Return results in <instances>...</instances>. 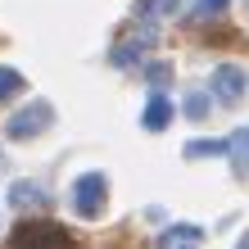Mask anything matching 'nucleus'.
Listing matches in <instances>:
<instances>
[{
	"instance_id": "1",
	"label": "nucleus",
	"mask_w": 249,
	"mask_h": 249,
	"mask_svg": "<svg viewBox=\"0 0 249 249\" xmlns=\"http://www.w3.org/2000/svg\"><path fill=\"white\" fill-rule=\"evenodd\" d=\"M105 204H109V177L105 172H82L72 181V209H77V217H100Z\"/></svg>"
},
{
	"instance_id": "2",
	"label": "nucleus",
	"mask_w": 249,
	"mask_h": 249,
	"mask_svg": "<svg viewBox=\"0 0 249 249\" xmlns=\"http://www.w3.org/2000/svg\"><path fill=\"white\" fill-rule=\"evenodd\" d=\"M50 123H54V105H50V100H32V105H23L5 123V136L9 141H27V136H41Z\"/></svg>"
},
{
	"instance_id": "3",
	"label": "nucleus",
	"mask_w": 249,
	"mask_h": 249,
	"mask_svg": "<svg viewBox=\"0 0 249 249\" xmlns=\"http://www.w3.org/2000/svg\"><path fill=\"white\" fill-rule=\"evenodd\" d=\"M14 249H68V231L54 222H23L14 231Z\"/></svg>"
},
{
	"instance_id": "4",
	"label": "nucleus",
	"mask_w": 249,
	"mask_h": 249,
	"mask_svg": "<svg viewBox=\"0 0 249 249\" xmlns=\"http://www.w3.org/2000/svg\"><path fill=\"white\" fill-rule=\"evenodd\" d=\"M209 91L222 100V105H240V100H245V68L240 64H217Z\"/></svg>"
},
{
	"instance_id": "5",
	"label": "nucleus",
	"mask_w": 249,
	"mask_h": 249,
	"mask_svg": "<svg viewBox=\"0 0 249 249\" xmlns=\"http://www.w3.org/2000/svg\"><path fill=\"white\" fill-rule=\"evenodd\" d=\"M199 240H204V231L190 227V222H177V227L159 231V249H199Z\"/></svg>"
},
{
	"instance_id": "6",
	"label": "nucleus",
	"mask_w": 249,
	"mask_h": 249,
	"mask_svg": "<svg viewBox=\"0 0 249 249\" xmlns=\"http://www.w3.org/2000/svg\"><path fill=\"white\" fill-rule=\"evenodd\" d=\"M141 123H145V131H163L168 123H172V105L163 95H154L150 105H145V113H141Z\"/></svg>"
},
{
	"instance_id": "7",
	"label": "nucleus",
	"mask_w": 249,
	"mask_h": 249,
	"mask_svg": "<svg viewBox=\"0 0 249 249\" xmlns=\"http://www.w3.org/2000/svg\"><path fill=\"white\" fill-rule=\"evenodd\" d=\"M9 195H14V204H18V209H27V204H41V199H46L36 181H14V190H9Z\"/></svg>"
},
{
	"instance_id": "8",
	"label": "nucleus",
	"mask_w": 249,
	"mask_h": 249,
	"mask_svg": "<svg viewBox=\"0 0 249 249\" xmlns=\"http://www.w3.org/2000/svg\"><path fill=\"white\" fill-rule=\"evenodd\" d=\"M18 91H23V72H18V68H0V105L14 100Z\"/></svg>"
},
{
	"instance_id": "9",
	"label": "nucleus",
	"mask_w": 249,
	"mask_h": 249,
	"mask_svg": "<svg viewBox=\"0 0 249 249\" xmlns=\"http://www.w3.org/2000/svg\"><path fill=\"white\" fill-rule=\"evenodd\" d=\"M231 141H190L186 145V159H199V154H227Z\"/></svg>"
},
{
	"instance_id": "10",
	"label": "nucleus",
	"mask_w": 249,
	"mask_h": 249,
	"mask_svg": "<svg viewBox=\"0 0 249 249\" xmlns=\"http://www.w3.org/2000/svg\"><path fill=\"white\" fill-rule=\"evenodd\" d=\"M231 154L240 159V168L249 163V131H236V136H231Z\"/></svg>"
},
{
	"instance_id": "11",
	"label": "nucleus",
	"mask_w": 249,
	"mask_h": 249,
	"mask_svg": "<svg viewBox=\"0 0 249 249\" xmlns=\"http://www.w3.org/2000/svg\"><path fill=\"white\" fill-rule=\"evenodd\" d=\"M231 0H195V9L204 14V18H217V14H227Z\"/></svg>"
},
{
	"instance_id": "12",
	"label": "nucleus",
	"mask_w": 249,
	"mask_h": 249,
	"mask_svg": "<svg viewBox=\"0 0 249 249\" xmlns=\"http://www.w3.org/2000/svg\"><path fill=\"white\" fill-rule=\"evenodd\" d=\"M204 109H209V100H204V95H190L186 100V113H190V118H204Z\"/></svg>"
},
{
	"instance_id": "13",
	"label": "nucleus",
	"mask_w": 249,
	"mask_h": 249,
	"mask_svg": "<svg viewBox=\"0 0 249 249\" xmlns=\"http://www.w3.org/2000/svg\"><path fill=\"white\" fill-rule=\"evenodd\" d=\"M172 5H177V0H150V9H154V14H163V9H172Z\"/></svg>"
},
{
	"instance_id": "14",
	"label": "nucleus",
	"mask_w": 249,
	"mask_h": 249,
	"mask_svg": "<svg viewBox=\"0 0 249 249\" xmlns=\"http://www.w3.org/2000/svg\"><path fill=\"white\" fill-rule=\"evenodd\" d=\"M236 249H249V236H245V240H240V245H236Z\"/></svg>"
}]
</instances>
